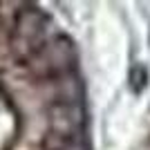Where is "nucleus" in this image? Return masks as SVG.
I'll return each instance as SVG.
<instances>
[{
	"label": "nucleus",
	"mask_w": 150,
	"mask_h": 150,
	"mask_svg": "<svg viewBox=\"0 0 150 150\" xmlns=\"http://www.w3.org/2000/svg\"><path fill=\"white\" fill-rule=\"evenodd\" d=\"M146 81H148V74H146L144 67H134L130 72V83H132V88H134V92H139V90L144 88Z\"/></svg>",
	"instance_id": "nucleus-1"
}]
</instances>
